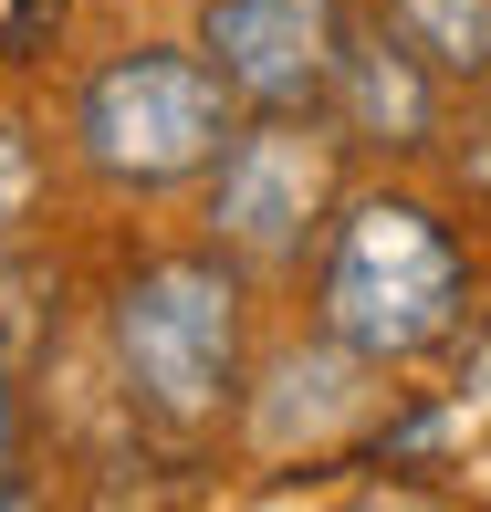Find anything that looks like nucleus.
Returning a JSON list of instances; mask_svg holds the SVG:
<instances>
[{"mask_svg": "<svg viewBox=\"0 0 491 512\" xmlns=\"http://www.w3.org/2000/svg\"><path fill=\"white\" fill-rule=\"evenodd\" d=\"M230 84L209 53H178V42H136L115 53L95 84L74 95V147L84 168L115 178V189H178V178L220 168L230 147Z\"/></svg>", "mask_w": 491, "mask_h": 512, "instance_id": "obj_3", "label": "nucleus"}, {"mask_svg": "<svg viewBox=\"0 0 491 512\" xmlns=\"http://www.w3.org/2000/svg\"><path fill=\"white\" fill-rule=\"evenodd\" d=\"M377 21L429 63L439 84H481L491 74V0H387Z\"/></svg>", "mask_w": 491, "mask_h": 512, "instance_id": "obj_7", "label": "nucleus"}, {"mask_svg": "<svg viewBox=\"0 0 491 512\" xmlns=\"http://www.w3.org/2000/svg\"><path fill=\"white\" fill-rule=\"evenodd\" d=\"M460 293H471L460 241L418 199H356L324 241L314 304H324V335L356 366H408L460 324Z\"/></svg>", "mask_w": 491, "mask_h": 512, "instance_id": "obj_1", "label": "nucleus"}, {"mask_svg": "<svg viewBox=\"0 0 491 512\" xmlns=\"http://www.w3.org/2000/svg\"><path fill=\"white\" fill-rule=\"evenodd\" d=\"M21 492H32V481H21V387L0 377V512H11Z\"/></svg>", "mask_w": 491, "mask_h": 512, "instance_id": "obj_9", "label": "nucleus"}, {"mask_svg": "<svg viewBox=\"0 0 491 512\" xmlns=\"http://www.w3.org/2000/svg\"><path fill=\"white\" fill-rule=\"evenodd\" d=\"M335 115L366 147H429L439 136V74L387 32H345V74H335Z\"/></svg>", "mask_w": 491, "mask_h": 512, "instance_id": "obj_6", "label": "nucleus"}, {"mask_svg": "<svg viewBox=\"0 0 491 512\" xmlns=\"http://www.w3.org/2000/svg\"><path fill=\"white\" fill-rule=\"evenodd\" d=\"M32 136H21L11 126V115H0V241H11V230H21V209H32Z\"/></svg>", "mask_w": 491, "mask_h": 512, "instance_id": "obj_8", "label": "nucleus"}, {"mask_svg": "<svg viewBox=\"0 0 491 512\" xmlns=\"http://www.w3.org/2000/svg\"><path fill=\"white\" fill-rule=\"evenodd\" d=\"M199 53L220 63V84L251 115H314L335 105L345 74V11L335 0H209Z\"/></svg>", "mask_w": 491, "mask_h": 512, "instance_id": "obj_5", "label": "nucleus"}, {"mask_svg": "<svg viewBox=\"0 0 491 512\" xmlns=\"http://www.w3.org/2000/svg\"><path fill=\"white\" fill-rule=\"evenodd\" d=\"M324 199H335V136L314 115L230 126L220 168H209V230L241 262H303V241L324 230Z\"/></svg>", "mask_w": 491, "mask_h": 512, "instance_id": "obj_4", "label": "nucleus"}, {"mask_svg": "<svg viewBox=\"0 0 491 512\" xmlns=\"http://www.w3.org/2000/svg\"><path fill=\"white\" fill-rule=\"evenodd\" d=\"M115 366L157 429H209L241 387V283L230 262L168 251L115 293Z\"/></svg>", "mask_w": 491, "mask_h": 512, "instance_id": "obj_2", "label": "nucleus"}]
</instances>
